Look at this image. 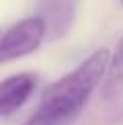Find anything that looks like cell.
Wrapping results in <instances>:
<instances>
[{
	"label": "cell",
	"mask_w": 123,
	"mask_h": 125,
	"mask_svg": "<svg viewBox=\"0 0 123 125\" xmlns=\"http://www.w3.org/2000/svg\"><path fill=\"white\" fill-rule=\"evenodd\" d=\"M111 58L107 47L92 51L72 72L45 88L35 113L23 125H74L92 92L107 76Z\"/></svg>",
	"instance_id": "cell-1"
},
{
	"label": "cell",
	"mask_w": 123,
	"mask_h": 125,
	"mask_svg": "<svg viewBox=\"0 0 123 125\" xmlns=\"http://www.w3.org/2000/svg\"><path fill=\"white\" fill-rule=\"evenodd\" d=\"M45 33H47V23L43 21V17H27L14 23L2 35L0 62L6 64L10 60H19L23 55L33 53L41 45Z\"/></svg>",
	"instance_id": "cell-2"
},
{
	"label": "cell",
	"mask_w": 123,
	"mask_h": 125,
	"mask_svg": "<svg viewBox=\"0 0 123 125\" xmlns=\"http://www.w3.org/2000/svg\"><path fill=\"white\" fill-rule=\"evenodd\" d=\"M35 84H37V78L29 72L4 78L0 84V115L8 117L10 113L20 109L35 90Z\"/></svg>",
	"instance_id": "cell-3"
},
{
	"label": "cell",
	"mask_w": 123,
	"mask_h": 125,
	"mask_svg": "<svg viewBox=\"0 0 123 125\" xmlns=\"http://www.w3.org/2000/svg\"><path fill=\"white\" fill-rule=\"evenodd\" d=\"M76 0H41V17L47 23L51 37L66 35L74 23Z\"/></svg>",
	"instance_id": "cell-4"
},
{
	"label": "cell",
	"mask_w": 123,
	"mask_h": 125,
	"mask_svg": "<svg viewBox=\"0 0 123 125\" xmlns=\"http://www.w3.org/2000/svg\"><path fill=\"white\" fill-rule=\"evenodd\" d=\"M121 92H123V37L119 39L115 53L111 58L109 72L105 76V84H102V96L117 98Z\"/></svg>",
	"instance_id": "cell-5"
},
{
	"label": "cell",
	"mask_w": 123,
	"mask_h": 125,
	"mask_svg": "<svg viewBox=\"0 0 123 125\" xmlns=\"http://www.w3.org/2000/svg\"><path fill=\"white\" fill-rule=\"evenodd\" d=\"M121 2H123V0H121Z\"/></svg>",
	"instance_id": "cell-6"
}]
</instances>
